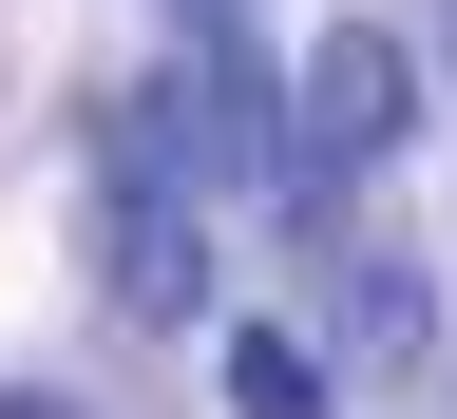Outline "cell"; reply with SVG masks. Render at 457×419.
Wrapping results in <instances>:
<instances>
[{
  "label": "cell",
  "mask_w": 457,
  "mask_h": 419,
  "mask_svg": "<svg viewBox=\"0 0 457 419\" xmlns=\"http://www.w3.org/2000/svg\"><path fill=\"white\" fill-rule=\"evenodd\" d=\"M0 419H57V400H0Z\"/></svg>",
  "instance_id": "52a82bcc"
},
{
  "label": "cell",
  "mask_w": 457,
  "mask_h": 419,
  "mask_svg": "<svg viewBox=\"0 0 457 419\" xmlns=\"http://www.w3.org/2000/svg\"><path fill=\"white\" fill-rule=\"evenodd\" d=\"M228 419H324V363L286 324H248V343H228Z\"/></svg>",
  "instance_id": "277c9868"
},
{
  "label": "cell",
  "mask_w": 457,
  "mask_h": 419,
  "mask_svg": "<svg viewBox=\"0 0 457 419\" xmlns=\"http://www.w3.org/2000/svg\"><path fill=\"white\" fill-rule=\"evenodd\" d=\"M420 20H438V57H457V0H420Z\"/></svg>",
  "instance_id": "8992f818"
},
{
  "label": "cell",
  "mask_w": 457,
  "mask_h": 419,
  "mask_svg": "<svg viewBox=\"0 0 457 419\" xmlns=\"http://www.w3.org/2000/svg\"><path fill=\"white\" fill-rule=\"evenodd\" d=\"M343 324H362V343H420L438 306H420V267H362V286H343Z\"/></svg>",
  "instance_id": "5b68a950"
},
{
  "label": "cell",
  "mask_w": 457,
  "mask_h": 419,
  "mask_svg": "<svg viewBox=\"0 0 457 419\" xmlns=\"http://www.w3.org/2000/svg\"><path fill=\"white\" fill-rule=\"evenodd\" d=\"M96 172H134V191H267V172H305V114H286L228 38H191V57H153L134 96L96 114Z\"/></svg>",
  "instance_id": "6da1fadb"
},
{
  "label": "cell",
  "mask_w": 457,
  "mask_h": 419,
  "mask_svg": "<svg viewBox=\"0 0 457 419\" xmlns=\"http://www.w3.org/2000/svg\"><path fill=\"white\" fill-rule=\"evenodd\" d=\"M114 306H134V324H191V306H210L191 191H134V172H114Z\"/></svg>",
  "instance_id": "3957f363"
},
{
  "label": "cell",
  "mask_w": 457,
  "mask_h": 419,
  "mask_svg": "<svg viewBox=\"0 0 457 419\" xmlns=\"http://www.w3.org/2000/svg\"><path fill=\"white\" fill-rule=\"evenodd\" d=\"M286 114H305V191L286 210H324V172H381L400 134H420V38L400 20H324L305 77H286Z\"/></svg>",
  "instance_id": "7a4b0ae2"
}]
</instances>
